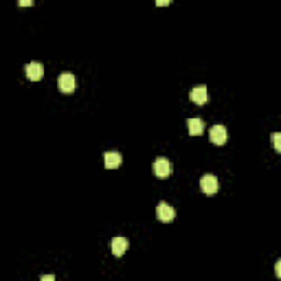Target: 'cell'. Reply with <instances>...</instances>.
<instances>
[{
	"instance_id": "obj_4",
	"label": "cell",
	"mask_w": 281,
	"mask_h": 281,
	"mask_svg": "<svg viewBox=\"0 0 281 281\" xmlns=\"http://www.w3.org/2000/svg\"><path fill=\"white\" fill-rule=\"evenodd\" d=\"M156 215H158V220H161V222L169 224L174 218H176V211H174V207L169 205V202H158V207H156Z\"/></svg>"
},
{
	"instance_id": "obj_9",
	"label": "cell",
	"mask_w": 281,
	"mask_h": 281,
	"mask_svg": "<svg viewBox=\"0 0 281 281\" xmlns=\"http://www.w3.org/2000/svg\"><path fill=\"white\" fill-rule=\"evenodd\" d=\"M128 246H130V242L125 237H115L112 239V255L115 257H123V252L128 251Z\"/></svg>"
},
{
	"instance_id": "obj_6",
	"label": "cell",
	"mask_w": 281,
	"mask_h": 281,
	"mask_svg": "<svg viewBox=\"0 0 281 281\" xmlns=\"http://www.w3.org/2000/svg\"><path fill=\"white\" fill-rule=\"evenodd\" d=\"M189 99L193 101V104H198V105L207 104V99H209V92H207V86H195V88H191Z\"/></svg>"
},
{
	"instance_id": "obj_1",
	"label": "cell",
	"mask_w": 281,
	"mask_h": 281,
	"mask_svg": "<svg viewBox=\"0 0 281 281\" xmlns=\"http://www.w3.org/2000/svg\"><path fill=\"white\" fill-rule=\"evenodd\" d=\"M152 169H154V176H156V178H161V180H165V178H169V176H172V163L167 161V158H163V156L154 161Z\"/></svg>"
},
{
	"instance_id": "obj_13",
	"label": "cell",
	"mask_w": 281,
	"mask_h": 281,
	"mask_svg": "<svg viewBox=\"0 0 281 281\" xmlns=\"http://www.w3.org/2000/svg\"><path fill=\"white\" fill-rule=\"evenodd\" d=\"M40 281H55V277H53V275H42V279H40Z\"/></svg>"
},
{
	"instance_id": "obj_11",
	"label": "cell",
	"mask_w": 281,
	"mask_h": 281,
	"mask_svg": "<svg viewBox=\"0 0 281 281\" xmlns=\"http://www.w3.org/2000/svg\"><path fill=\"white\" fill-rule=\"evenodd\" d=\"M272 145H275L277 152H281V134H279V132L272 134Z\"/></svg>"
},
{
	"instance_id": "obj_3",
	"label": "cell",
	"mask_w": 281,
	"mask_h": 281,
	"mask_svg": "<svg viewBox=\"0 0 281 281\" xmlns=\"http://www.w3.org/2000/svg\"><path fill=\"white\" fill-rule=\"evenodd\" d=\"M218 178L213 176V174H205V176L200 178V189L205 195H215L218 193Z\"/></svg>"
},
{
	"instance_id": "obj_5",
	"label": "cell",
	"mask_w": 281,
	"mask_h": 281,
	"mask_svg": "<svg viewBox=\"0 0 281 281\" xmlns=\"http://www.w3.org/2000/svg\"><path fill=\"white\" fill-rule=\"evenodd\" d=\"M209 138L213 145H224L226 141H229V132H226V128L224 125H213L209 132Z\"/></svg>"
},
{
	"instance_id": "obj_8",
	"label": "cell",
	"mask_w": 281,
	"mask_h": 281,
	"mask_svg": "<svg viewBox=\"0 0 281 281\" xmlns=\"http://www.w3.org/2000/svg\"><path fill=\"white\" fill-rule=\"evenodd\" d=\"M27 77H29L31 81H38V79H42V75H44V66L40 62H31V64H27Z\"/></svg>"
},
{
	"instance_id": "obj_7",
	"label": "cell",
	"mask_w": 281,
	"mask_h": 281,
	"mask_svg": "<svg viewBox=\"0 0 281 281\" xmlns=\"http://www.w3.org/2000/svg\"><path fill=\"white\" fill-rule=\"evenodd\" d=\"M121 163H123V158H121L119 152H105L104 154L105 169H117V167H121Z\"/></svg>"
},
{
	"instance_id": "obj_10",
	"label": "cell",
	"mask_w": 281,
	"mask_h": 281,
	"mask_svg": "<svg viewBox=\"0 0 281 281\" xmlns=\"http://www.w3.org/2000/svg\"><path fill=\"white\" fill-rule=\"evenodd\" d=\"M187 130H189L191 136H200L205 132V123H202V119H189L187 121Z\"/></svg>"
},
{
	"instance_id": "obj_12",
	"label": "cell",
	"mask_w": 281,
	"mask_h": 281,
	"mask_svg": "<svg viewBox=\"0 0 281 281\" xmlns=\"http://www.w3.org/2000/svg\"><path fill=\"white\" fill-rule=\"evenodd\" d=\"M275 275H277V277H281V259L275 264Z\"/></svg>"
},
{
	"instance_id": "obj_2",
	"label": "cell",
	"mask_w": 281,
	"mask_h": 281,
	"mask_svg": "<svg viewBox=\"0 0 281 281\" xmlns=\"http://www.w3.org/2000/svg\"><path fill=\"white\" fill-rule=\"evenodd\" d=\"M75 86H77L75 75H71V73H64V75H59L58 88L64 92V95H73V92H75Z\"/></svg>"
},
{
	"instance_id": "obj_14",
	"label": "cell",
	"mask_w": 281,
	"mask_h": 281,
	"mask_svg": "<svg viewBox=\"0 0 281 281\" xmlns=\"http://www.w3.org/2000/svg\"><path fill=\"white\" fill-rule=\"evenodd\" d=\"M156 5H161V7H167V5H169V0H156Z\"/></svg>"
}]
</instances>
